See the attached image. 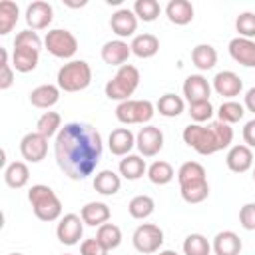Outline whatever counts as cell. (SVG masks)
<instances>
[{"label": "cell", "mask_w": 255, "mask_h": 255, "mask_svg": "<svg viewBox=\"0 0 255 255\" xmlns=\"http://www.w3.org/2000/svg\"><path fill=\"white\" fill-rule=\"evenodd\" d=\"M102 135L86 122H68L58 131L54 141V155L58 167L74 181L92 175L102 159Z\"/></svg>", "instance_id": "1"}, {"label": "cell", "mask_w": 255, "mask_h": 255, "mask_svg": "<svg viewBox=\"0 0 255 255\" xmlns=\"http://www.w3.org/2000/svg\"><path fill=\"white\" fill-rule=\"evenodd\" d=\"M183 141L199 155H213L215 151L229 147V143L233 141V129L229 124H223L219 120L207 126L189 124L183 128Z\"/></svg>", "instance_id": "2"}, {"label": "cell", "mask_w": 255, "mask_h": 255, "mask_svg": "<svg viewBox=\"0 0 255 255\" xmlns=\"http://www.w3.org/2000/svg\"><path fill=\"white\" fill-rule=\"evenodd\" d=\"M28 201L32 203L34 215L40 221H56L62 217V201L58 199L54 189L44 183H36L30 187Z\"/></svg>", "instance_id": "3"}, {"label": "cell", "mask_w": 255, "mask_h": 255, "mask_svg": "<svg viewBox=\"0 0 255 255\" xmlns=\"http://www.w3.org/2000/svg\"><path fill=\"white\" fill-rule=\"evenodd\" d=\"M139 80H141L139 70H137L135 66H131V64H124V66L118 68V72L114 74V78L106 82L104 92H106V96H108L110 100L126 102V100H129V96H133V92L137 90Z\"/></svg>", "instance_id": "4"}, {"label": "cell", "mask_w": 255, "mask_h": 255, "mask_svg": "<svg viewBox=\"0 0 255 255\" xmlns=\"http://www.w3.org/2000/svg\"><path fill=\"white\" fill-rule=\"evenodd\" d=\"M58 88L64 92H80L86 90L92 82V68L86 60H70L58 70Z\"/></svg>", "instance_id": "5"}, {"label": "cell", "mask_w": 255, "mask_h": 255, "mask_svg": "<svg viewBox=\"0 0 255 255\" xmlns=\"http://www.w3.org/2000/svg\"><path fill=\"white\" fill-rule=\"evenodd\" d=\"M116 118L118 122L129 126V124H147L151 122L153 114H155V106L149 102V100H126V102H120L116 106Z\"/></svg>", "instance_id": "6"}, {"label": "cell", "mask_w": 255, "mask_h": 255, "mask_svg": "<svg viewBox=\"0 0 255 255\" xmlns=\"http://www.w3.org/2000/svg\"><path fill=\"white\" fill-rule=\"evenodd\" d=\"M44 46L54 58H62V60H68L78 52L76 36L70 30H64V28L48 30L46 38H44Z\"/></svg>", "instance_id": "7"}, {"label": "cell", "mask_w": 255, "mask_h": 255, "mask_svg": "<svg viewBox=\"0 0 255 255\" xmlns=\"http://www.w3.org/2000/svg\"><path fill=\"white\" fill-rule=\"evenodd\" d=\"M131 241H133V247L139 253H143V255L155 253L163 245V229L159 225H155V223H141L133 231Z\"/></svg>", "instance_id": "8"}, {"label": "cell", "mask_w": 255, "mask_h": 255, "mask_svg": "<svg viewBox=\"0 0 255 255\" xmlns=\"http://www.w3.org/2000/svg\"><path fill=\"white\" fill-rule=\"evenodd\" d=\"M135 147L143 157H153L163 149V131L157 126H143L135 135Z\"/></svg>", "instance_id": "9"}, {"label": "cell", "mask_w": 255, "mask_h": 255, "mask_svg": "<svg viewBox=\"0 0 255 255\" xmlns=\"http://www.w3.org/2000/svg\"><path fill=\"white\" fill-rule=\"evenodd\" d=\"M84 225L86 223L76 213H66L64 217H60L58 227H56V235H58L60 243H64V245H76L82 239Z\"/></svg>", "instance_id": "10"}, {"label": "cell", "mask_w": 255, "mask_h": 255, "mask_svg": "<svg viewBox=\"0 0 255 255\" xmlns=\"http://www.w3.org/2000/svg\"><path fill=\"white\" fill-rule=\"evenodd\" d=\"M20 153L30 163H40L48 155V139L38 131H30L20 141Z\"/></svg>", "instance_id": "11"}, {"label": "cell", "mask_w": 255, "mask_h": 255, "mask_svg": "<svg viewBox=\"0 0 255 255\" xmlns=\"http://www.w3.org/2000/svg\"><path fill=\"white\" fill-rule=\"evenodd\" d=\"M54 20V8L52 4L44 0H36L26 8V24L30 30H46Z\"/></svg>", "instance_id": "12"}, {"label": "cell", "mask_w": 255, "mask_h": 255, "mask_svg": "<svg viewBox=\"0 0 255 255\" xmlns=\"http://www.w3.org/2000/svg\"><path fill=\"white\" fill-rule=\"evenodd\" d=\"M110 28L112 32L122 40V38H129L135 34L137 30V16L133 14V10L129 8H120L112 14L110 18Z\"/></svg>", "instance_id": "13"}, {"label": "cell", "mask_w": 255, "mask_h": 255, "mask_svg": "<svg viewBox=\"0 0 255 255\" xmlns=\"http://www.w3.org/2000/svg\"><path fill=\"white\" fill-rule=\"evenodd\" d=\"M183 96L189 104H195V102H205L209 100L211 96V84L207 82L205 76L201 74H191L185 78L183 82Z\"/></svg>", "instance_id": "14"}, {"label": "cell", "mask_w": 255, "mask_h": 255, "mask_svg": "<svg viewBox=\"0 0 255 255\" xmlns=\"http://www.w3.org/2000/svg\"><path fill=\"white\" fill-rule=\"evenodd\" d=\"M108 147H110L112 155H118V157L129 155V151L135 147V135H133V131L129 128L112 129V133L108 137Z\"/></svg>", "instance_id": "15"}, {"label": "cell", "mask_w": 255, "mask_h": 255, "mask_svg": "<svg viewBox=\"0 0 255 255\" xmlns=\"http://www.w3.org/2000/svg\"><path fill=\"white\" fill-rule=\"evenodd\" d=\"M225 165L233 173H245L247 169H251L253 167V151H251V147H247L245 143L233 145L225 155Z\"/></svg>", "instance_id": "16"}, {"label": "cell", "mask_w": 255, "mask_h": 255, "mask_svg": "<svg viewBox=\"0 0 255 255\" xmlns=\"http://www.w3.org/2000/svg\"><path fill=\"white\" fill-rule=\"evenodd\" d=\"M213 90H215L219 96L231 100V98H235V96L241 94L243 82H241V78H239L235 72L223 70V72H217V74H215V78H213Z\"/></svg>", "instance_id": "17"}, {"label": "cell", "mask_w": 255, "mask_h": 255, "mask_svg": "<svg viewBox=\"0 0 255 255\" xmlns=\"http://www.w3.org/2000/svg\"><path fill=\"white\" fill-rule=\"evenodd\" d=\"M102 60L110 66H124L128 62V58L131 56V46L124 40H110L102 46V52H100Z\"/></svg>", "instance_id": "18"}, {"label": "cell", "mask_w": 255, "mask_h": 255, "mask_svg": "<svg viewBox=\"0 0 255 255\" xmlns=\"http://www.w3.org/2000/svg\"><path fill=\"white\" fill-rule=\"evenodd\" d=\"M229 56L245 68H255V42L239 36L233 38L229 42Z\"/></svg>", "instance_id": "19"}, {"label": "cell", "mask_w": 255, "mask_h": 255, "mask_svg": "<svg viewBox=\"0 0 255 255\" xmlns=\"http://www.w3.org/2000/svg\"><path fill=\"white\" fill-rule=\"evenodd\" d=\"M241 239L235 231H219L215 237H213V243H211V249L215 255H239L241 253Z\"/></svg>", "instance_id": "20"}, {"label": "cell", "mask_w": 255, "mask_h": 255, "mask_svg": "<svg viewBox=\"0 0 255 255\" xmlns=\"http://www.w3.org/2000/svg\"><path fill=\"white\" fill-rule=\"evenodd\" d=\"M110 207L104 203V201H90L86 203L82 209H80V217L86 225H92V227H100L104 223L110 221Z\"/></svg>", "instance_id": "21"}, {"label": "cell", "mask_w": 255, "mask_h": 255, "mask_svg": "<svg viewBox=\"0 0 255 255\" xmlns=\"http://www.w3.org/2000/svg\"><path fill=\"white\" fill-rule=\"evenodd\" d=\"M118 171L124 179L128 181H135L139 177H143L147 173V165H145V159L141 155H135V153H129L126 157L120 159V165H118Z\"/></svg>", "instance_id": "22"}, {"label": "cell", "mask_w": 255, "mask_h": 255, "mask_svg": "<svg viewBox=\"0 0 255 255\" xmlns=\"http://www.w3.org/2000/svg\"><path fill=\"white\" fill-rule=\"evenodd\" d=\"M177 181H179V187H189V185L205 183L207 181L205 167L201 163H197V161H185L177 169Z\"/></svg>", "instance_id": "23"}, {"label": "cell", "mask_w": 255, "mask_h": 255, "mask_svg": "<svg viewBox=\"0 0 255 255\" xmlns=\"http://www.w3.org/2000/svg\"><path fill=\"white\" fill-rule=\"evenodd\" d=\"M165 16L175 26H185L193 20V6L189 0H171L165 6Z\"/></svg>", "instance_id": "24"}, {"label": "cell", "mask_w": 255, "mask_h": 255, "mask_svg": "<svg viewBox=\"0 0 255 255\" xmlns=\"http://www.w3.org/2000/svg\"><path fill=\"white\" fill-rule=\"evenodd\" d=\"M60 92L62 90L54 84H42V86H38L30 92V104L36 106V108L48 110L60 100Z\"/></svg>", "instance_id": "25"}, {"label": "cell", "mask_w": 255, "mask_h": 255, "mask_svg": "<svg viewBox=\"0 0 255 255\" xmlns=\"http://www.w3.org/2000/svg\"><path fill=\"white\" fill-rule=\"evenodd\" d=\"M131 54H135L137 58L145 60V58H153L159 52V40L153 34H137L131 40Z\"/></svg>", "instance_id": "26"}, {"label": "cell", "mask_w": 255, "mask_h": 255, "mask_svg": "<svg viewBox=\"0 0 255 255\" xmlns=\"http://www.w3.org/2000/svg\"><path fill=\"white\" fill-rule=\"evenodd\" d=\"M122 187V179L112 169H102L94 175V189L100 195H116Z\"/></svg>", "instance_id": "27"}, {"label": "cell", "mask_w": 255, "mask_h": 255, "mask_svg": "<svg viewBox=\"0 0 255 255\" xmlns=\"http://www.w3.org/2000/svg\"><path fill=\"white\" fill-rule=\"evenodd\" d=\"M30 179V169L24 161H12L4 169V181L12 189H22Z\"/></svg>", "instance_id": "28"}, {"label": "cell", "mask_w": 255, "mask_h": 255, "mask_svg": "<svg viewBox=\"0 0 255 255\" xmlns=\"http://www.w3.org/2000/svg\"><path fill=\"white\" fill-rule=\"evenodd\" d=\"M191 62L197 70H211L217 64V52L211 44H197L191 50Z\"/></svg>", "instance_id": "29"}, {"label": "cell", "mask_w": 255, "mask_h": 255, "mask_svg": "<svg viewBox=\"0 0 255 255\" xmlns=\"http://www.w3.org/2000/svg\"><path fill=\"white\" fill-rule=\"evenodd\" d=\"M38 58H40V52L36 50H26V48H14L12 52V68L16 72H32L36 66H38Z\"/></svg>", "instance_id": "30"}, {"label": "cell", "mask_w": 255, "mask_h": 255, "mask_svg": "<svg viewBox=\"0 0 255 255\" xmlns=\"http://www.w3.org/2000/svg\"><path fill=\"white\" fill-rule=\"evenodd\" d=\"M155 110H157L161 116H165V118H177L179 114H183L185 102H183V98L177 96V94H163V96L157 100Z\"/></svg>", "instance_id": "31"}, {"label": "cell", "mask_w": 255, "mask_h": 255, "mask_svg": "<svg viewBox=\"0 0 255 255\" xmlns=\"http://www.w3.org/2000/svg\"><path fill=\"white\" fill-rule=\"evenodd\" d=\"M60 129H62V116L58 112H44L36 122V131L46 139H50L52 135H58Z\"/></svg>", "instance_id": "32"}, {"label": "cell", "mask_w": 255, "mask_h": 255, "mask_svg": "<svg viewBox=\"0 0 255 255\" xmlns=\"http://www.w3.org/2000/svg\"><path fill=\"white\" fill-rule=\"evenodd\" d=\"M147 177L153 185H167L175 177V171H173L171 163H167L163 159H157L147 167Z\"/></svg>", "instance_id": "33"}, {"label": "cell", "mask_w": 255, "mask_h": 255, "mask_svg": "<svg viewBox=\"0 0 255 255\" xmlns=\"http://www.w3.org/2000/svg\"><path fill=\"white\" fill-rule=\"evenodd\" d=\"M18 16H20V8L18 4L10 2V0H4L0 2V34L6 36L12 32V28L16 26L18 22Z\"/></svg>", "instance_id": "34"}, {"label": "cell", "mask_w": 255, "mask_h": 255, "mask_svg": "<svg viewBox=\"0 0 255 255\" xmlns=\"http://www.w3.org/2000/svg\"><path fill=\"white\" fill-rule=\"evenodd\" d=\"M243 116H245V106L239 104V102H235V100L221 102V106L217 110V120L223 122V124H229V126L235 124V122H239Z\"/></svg>", "instance_id": "35"}, {"label": "cell", "mask_w": 255, "mask_h": 255, "mask_svg": "<svg viewBox=\"0 0 255 255\" xmlns=\"http://www.w3.org/2000/svg\"><path fill=\"white\" fill-rule=\"evenodd\" d=\"M153 209H155V201L149 195H135L128 203V211L133 219H145L153 213Z\"/></svg>", "instance_id": "36"}, {"label": "cell", "mask_w": 255, "mask_h": 255, "mask_svg": "<svg viewBox=\"0 0 255 255\" xmlns=\"http://www.w3.org/2000/svg\"><path fill=\"white\" fill-rule=\"evenodd\" d=\"M96 239H98L108 251H112V249H116V247L122 243V231H120V227H118L116 223H104V225L98 227Z\"/></svg>", "instance_id": "37"}, {"label": "cell", "mask_w": 255, "mask_h": 255, "mask_svg": "<svg viewBox=\"0 0 255 255\" xmlns=\"http://www.w3.org/2000/svg\"><path fill=\"white\" fill-rule=\"evenodd\" d=\"M211 243L201 233H189L183 239V255H209Z\"/></svg>", "instance_id": "38"}, {"label": "cell", "mask_w": 255, "mask_h": 255, "mask_svg": "<svg viewBox=\"0 0 255 255\" xmlns=\"http://www.w3.org/2000/svg\"><path fill=\"white\" fill-rule=\"evenodd\" d=\"M133 14L137 16V20L153 22V20H157V16L161 14V6H159L157 0H135V4H133Z\"/></svg>", "instance_id": "39"}, {"label": "cell", "mask_w": 255, "mask_h": 255, "mask_svg": "<svg viewBox=\"0 0 255 255\" xmlns=\"http://www.w3.org/2000/svg\"><path fill=\"white\" fill-rule=\"evenodd\" d=\"M235 30L239 38L253 40L255 38V12H241L235 18Z\"/></svg>", "instance_id": "40"}, {"label": "cell", "mask_w": 255, "mask_h": 255, "mask_svg": "<svg viewBox=\"0 0 255 255\" xmlns=\"http://www.w3.org/2000/svg\"><path fill=\"white\" fill-rule=\"evenodd\" d=\"M14 48H26V50H36V52H40L42 40H40V36H38L34 30L26 28V30H22V32L16 34V38H14Z\"/></svg>", "instance_id": "41"}, {"label": "cell", "mask_w": 255, "mask_h": 255, "mask_svg": "<svg viewBox=\"0 0 255 255\" xmlns=\"http://www.w3.org/2000/svg\"><path fill=\"white\" fill-rule=\"evenodd\" d=\"M179 191H181L183 201H187V203H201V201H205L207 195H209V183L205 181V183H199V185L179 187Z\"/></svg>", "instance_id": "42"}, {"label": "cell", "mask_w": 255, "mask_h": 255, "mask_svg": "<svg viewBox=\"0 0 255 255\" xmlns=\"http://www.w3.org/2000/svg\"><path fill=\"white\" fill-rule=\"evenodd\" d=\"M187 112H189V116H191V120H193L195 124H203V122L211 120V116H213V106H211L209 100H205V102H195V104H189Z\"/></svg>", "instance_id": "43"}, {"label": "cell", "mask_w": 255, "mask_h": 255, "mask_svg": "<svg viewBox=\"0 0 255 255\" xmlns=\"http://www.w3.org/2000/svg\"><path fill=\"white\" fill-rule=\"evenodd\" d=\"M0 56H2V62H0V68H2V74H0V90H8L14 84V70L8 64V52H6V48L0 50Z\"/></svg>", "instance_id": "44"}, {"label": "cell", "mask_w": 255, "mask_h": 255, "mask_svg": "<svg viewBox=\"0 0 255 255\" xmlns=\"http://www.w3.org/2000/svg\"><path fill=\"white\" fill-rule=\"evenodd\" d=\"M239 225L247 231H255V203H245L239 209Z\"/></svg>", "instance_id": "45"}, {"label": "cell", "mask_w": 255, "mask_h": 255, "mask_svg": "<svg viewBox=\"0 0 255 255\" xmlns=\"http://www.w3.org/2000/svg\"><path fill=\"white\" fill-rule=\"evenodd\" d=\"M80 255H108V249L96 237H90L80 243Z\"/></svg>", "instance_id": "46"}, {"label": "cell", "mask_w": 255, "mask_h": 255, "mask_svg": "<svg viewBox=\"0 0 255 255\" xmlns=\"http://www.w3.org/2000/svg\"><path fill=\"white\" fill-rule=\"evenodd\" d=\"M243 141L247 147H255V118L245 122L243 126Z\"/></svg>", "instance_id": "47"}, {"label": "cell", "mask_w": 255, "mask_h": 255, "mask_svg": "<svg viewBox=\"0 0 255 255\" xmlns=\"http://www.w3.org/2000/svg\"><path fill=\"white\" fill-rule=\"evenodd\" d=\"M243 106H245V110H249V112H253V114H255V86H253V88H249V90L245 92Z\"/></svg>", "instance_id": "48"}, {"label": "cell", "mask_w": 255, "mask_h": 255, "mask_svg": "<svg viewBox=\"0 0 255 255\" xmlns=\"http://www.w3.org/2000/svg\"><path fill=\"white\" fill-rule=\"evenodd\" d=\"M66 6H70V8H82V6H86V2H82V4H78V2H64Z\"/></svg>", "instance_id": "49"}, {"label": "cell", "mask_w": 255, "mask_h": 255, "mask_svg": "<svg viewBox=\"0 0 255 255\" xmlns=\"http://www.w3.org/2000/svg\"><path fill=\"white\" fill-rule=\"evenodd\" d=\"M157 255H179V253H175L173 249H163V251H159Z\"/></svg>", "instance_id": "50"}, {"label": "cell", "mask_w": 255, "mask_h": 255, "mask_svg": "<svg viewBox=\"0 0 255 255\" xmlns=\"http://www.w3.org/2000/svg\"><path fill=\"white\" fill-rule=\"evenodd\" d=\"M10 255H24V253H10Z\"/></svg>", "instance_id": "51"}, {"label": "cell", "mask_w": 255, "mask_h": 255, "mask_svg": "<svg viewBox=\"0 0 255 255\" xmlns=\"http://www.w3.org/2000/svg\"><path fill=\"white\" fill-rule=\"evenodd\" d=\"M253 181H255V167H253Z\"/></svg>", "instance_id": "52"}, {"label": "cell", "mask_w": 255, "mask_h": 255, "mask_svg": "<svg viewBox=\"0 0 255 255\" xmlns=\"http://www.w3.org/2000/svg\"><path fill=\"white\" fill-rule=\"evenodd\" d=\"M64 255H72V253H64Z\"/></svg>", "instance_id": "53"}]
</instances>
